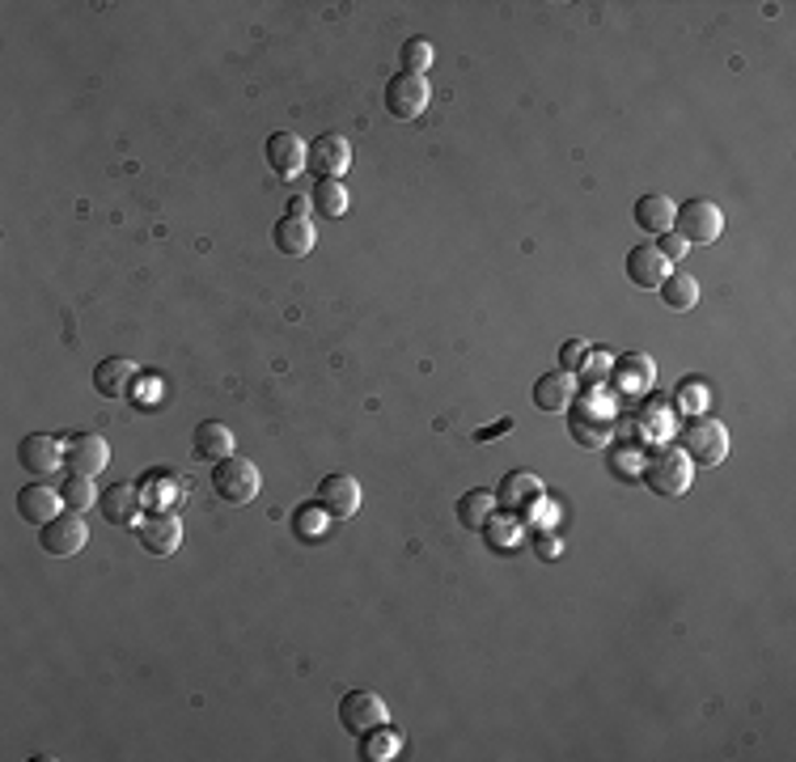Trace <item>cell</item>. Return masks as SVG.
Returning a JSON list of instances; mask_svg holds the SVG:
<instances>
[{"label": "cell", "mask_w": 796, "mask_h": 762, "mask_svg": "<svg viewBox=\"0 0 796 762\" xmlns=\"http://www.w3.org/2000/svg\"><path fill=\"white\" fill-rule=\"evenodd\" d=\"M284 213H288V217H305V213H309V199H302V195H293Z\"/></svg>", "instance_id": "cell-39"}, {"label": "cell", "mask_w": 796, "mask_h": 762, "mask_svg": "<svg viewBox=\"0 0 796 762\" xmlns=\"http://www.w3.org/2000/svg\"><path fill=\"white\" fill-rule=\"evenodd\" d=\"M495 513V496L492 491H467L462 500H458V521L467 525V530H483Z\"/></svg>", "instance_id": "cell-27"}, {"label": "cell", "mask_w": 796, "mask_h": 762, "mask_svg": "<svg viewBox=\"0 0 796 762\" xmlns=\"http://www.w3.org/2000/svg\"><path fill=\"white\" fill-rule=\"evenodd\" d=\"M678 449L687 454L690 466H720L724 462V454H729V433H724V424L712 420V415H690L687 424H683V433H678Z\"/></svg>", "instance_id": "cell-1"}, {"label": "cell", "mask_w": 796, "mask_h": 762, "mask_svg": "<svg viewBox=\"0 0 796 762\" xmlns=\"http://www.w3.org/2000/svg\"><path fill=\"white\" fill-rule=\"evenodd\" d=\"M140 504H144V496H140L137 483H110L102 496H98V509H102V518L110 525H132L140 518Z\"/></svg>", "instance_id": "cell-21"}, {"label": "cell", "mask_w": 796, "mask_h": 762, "mask_svg": "<svg viewBox=\"0 0 796 762\" xmlns=\"http://www.w3.org/2000/svg\"><path fill=\"white\" fill-rule=\"evenodd\" d=\"M137 378L140 369L128 356H107V360L94 364V390H98L102 399H128V394L137 390Z\"/></svg>", "instance_id": "cell-13"}, {"label": "cell", "mask_w": 796, "mask_h": 762, "mask_svg": "<svg viewBox=\"0 0 796 762\" xmlns=\"http://www.w3.org/2000/svg\"><path fill=\"white\" fill-rule=\"evenodd\" d=\"M137 538L149 555L165 559V555H174L178 543H183V521H178V513H170V509H162V513H149V518L137 521Z\"/></svg>", "instance_id": "cell-9"}, {"label": "cell", "mask_w": 796, "mask_h": 762, "mask_svg": "<svg viewBox=\"0 0 796 762\" xmlns=\"http://www.w3.org/2000/svg\"><path fill=\"white\" fill-rule=\"evenodd\" d=\"M573 440H577L580 449H606L610 445V424H606L602 415H593V411H585V415H573Z\"/></svg>", "instance_id": "cell-26"}, {"label": "cell", "mask_w": 796, "mask_h": 762, "mask_svg": "<svg viewBox=\"0 0 796 762\" xmlns=\"http://www.w3.org/2000/svg\"><path fill=\"white\" fill-rule=\"evenodd\" d=\"M348 165H352V144H348V137L327 132V137H318L309 144V170H314L318 178H344Z\"/></svg>", "instance_id": "cell-12"}, {"label": "cell", "mask_w": 796, "mask_h": 762, "mask_svg": "<svg viewBox=\"0 0 796 762\" xmlns=\"http://www.w3.org/2000/svg\"><path fill=\"white\" fill-rule=\"evenodd\" d=\"M690 470H695V466L687 462V454L674 445V449H653V454L644 458L640 479H644V488L648 491L674 500V496H683V491L690 488Z\"/></svg>", "instance_id": "cell-2"}, {"label": "cell", "mask_w": 796, "mask_h": 762, "mask_svg": "<svg viewBox=\"0 0 796 762\" xmlns=\"http://www.w3.org/2000/svg\"><path fill=\"white\" fill-rule=\"evenodd\" d=\"M314 208L323 213V217H344L348 213V190L339 178H318L314 183Z\"/></svg>", "instance_id": "cell-28"}, {"label": "cell", "mask_w": 796, "mask_h": 762, "mask_svg": "<svg viewBox=\"0 0 796 762\" xmlns=\"http://www.w3.org/2000/svg\"><path fill=\"white\" fill-rule=\"evenodd\" d=\"M543 559H555V555H559V543H555V538H543Z\"/></svg>", "instance_id": "cell-40"}, {"label": "cell", "mask_w": 796, "mask_h": 762, "mask_svg": "<svg viewBox=\"0 0 796 762\" xmlns=\"http://www.w3.org/2000/svg\"><path fill=\"white\" fill-rule=\"evenodd\" d=\"M483 534H488V543H492L495 551H500V546L517 543V530H513V525H500V521H495V513H492V521L483 525Z\"/></svg>", "instance_id": "cell-36"}, {"label": "cell", "mask_w": 796, "mask_h": 762, "mask_svg": "<svg viewBox=\"0 0 796 762\" xmlns=\"http://www.w3.org/2000/svg\"><path fill=\"white\" fill-rule=\"evenodd\" d=\"M433 102V85L428 77H419V73H399V77H390L385 85V110L394 115V119H415V115H424Z\"/></svg>", "instance_id": "cell-5"}, {"label": "cell", "mask_w": 796, "mask_h": 762, "mask_svg": "<svg viewBox=\"0 0 796 762\" xmlns=\"http://www.w3.org/2000/svg\"><path fill=\"white\" fill-rule=\"evenodd\" d=\"M674 199L669 195H640L635 199V208H632V217H635V225L644 229V233H665V229H674Z\"/></svg>", "instance_id": "cell-23"}, {"label": "cell", "mask_w": 796, "mask_h": 762, "mask_svg": "<svg viewBox=\"0 0 796 762\" xmlns=\"http://www.w3.org/2000/svg\"><path fill=\"white\" fill-rule=\"evenodd\" d=\"M85 543H89V525H85L81 513H59L47 525H39V546L55 559L77 555V551H85Z\"/></svg>", "instance_id": "cell-6"}, {"label": "cell", "mask_w": 796, "mask_h": 762, "mask_svg": "<svg viewBox=\"0 0 796 762\" xmlns=\"http://www.w3.org/2000/svg\"><path fill=\"white\" fill-rule=\"evenodd\" d=\"M614 381H619V390L623 394H648V385L657 381V364H653V356L644 352H628L614 360Z\"/></svg>", "instance_id": "cell-22"}, {"label": "cell", "mask_w": 796, "mask_h": 762, "mask_svg": "<svg viewBox=\"0 0 796 762\" xmlns=\"http://www.w3.org/2000/svg\"><path fill=\"white\" fill-rule=\"evenodd\" d=\"M318 504L327 509L335 521H352L360 513V504H364V491L352 475H327L323 483H318Z\"/></svg>", "instance_id": "cell-11"}, {"label": "cell", "mask_w": 796, "mask_h": 762, "mask_svg": "<svg viewBox=\"0 0 796 762\" xmlns=\"http://www.w3.org/2000/svg\"><path fill=\"white\" fill-rule=\"evenodd\" d=\"M573 399H577V378L564 373V369L543 373V378L534 381V407L547 411V415H564V411L573 407Z\"/></svg>", "instance_id": "cell-16"}, {"label": "cell", "mask_w": 796, "mask_h": 762, "mask_svg": "<svg viewBox=\"0 0 796 762\" xmlns=\"http://www.w3.org/2000/svg\"><path fill=\"white\" fill-rule=\"evenodd\" d=\"M606 462H610V470H614L619 479L635 483L640 470H644V454H640L635 445H606Z\"/></svg>", "instance_id": "cell-29"}, {"label": "cell", "mask_w": 796, "mask_h": 762, "mask_svg": "<svg viewBox=\"0 0 796 762\" xmlns=\"http://www.w3.org/2000/svg\"><path fill=\"white\" fill-rule=\"evenodd\" d=\"M628 280L635 289H661L669 280V259L661 254L657 246H632L628 254Z\"/></svg>", "instance_id": "cell-19"}, {"label": "cell", "mask_w": 796, "mask_h": 762, "mask_svg": "<svg viewBox=\"0 0 796 762\" xmlns=\"http://www.w3.org/2000/svg\"><path fill=\"white\" fill-rule=\"evenodd\" d=\"M18 462H22V470H30V475L47 479L59 466H68V445H59V440L47 433H30L22 436V445H18Z\"/></svg>", "instance_id": "cell-8"}, {"label": "cell", "mask_w": 796, "mask_h": 762, "mask_svg": "<svg viewBox=\"0 0 796 762\" xmlns=\"http://www.w3.org/2000/svg\"><path fill=\"white\" fill-rule=\"evenodd\" d=\"M399 750H403V733L385 720V725H378L373 733H364L360 737V754L369 762H390V759H399Z\"/></svg>", "instance_id": "cell-25"}, {"label": "cell", "mask_w": 796, "mask_h": 762, "mask_svg": "<svg viewBox=\"0 0 796 762\" xmlns=\"http://www.w3.org/2000/svg\"><path fill=\"white\" fill-rule=\"evenodd\" d=\"M495 504L504 509V513H525L538 496H543V479L538 475H530V470H513V475H504L500 479V488L492 491Z\"/></svg>", "instance_id": "cell-17"}, {"label": "cell", "mask_w": 796, "mask_h": 762, "mask_svg": "<svg viewBox=\"0 0 796 762\" xmlns=\"http://www.w3.org/2000/svg\"><path fill=\"white\" fill-rule=\"evenodd\" d=\"M674 407H683L687 415H704V407H708V385H704V378L683 381L678 394H674Z\"/></svg>", "instance_id": "cell-31"}, {"label": "cell", "mask_w": 796, "mask_h": 762, "mask_svg": "<svg viewBox=\"0 0 796 762\" xmlns=\"http://www.w3.org/2000/svg\"><path fill=\"white\" fill-rule=\"evenodd\" d=\"M318 518H327V509H323V504H309V509L297 513V525H302V534L309 538V543L318 538Z\"/></svg>", "instance_id": "cell-37"}, {"label": "cell", "mask_w": 796, "mask_h": 762, "mask_svg": "<svg viewBox=\"0 0 796 762\" xmlns=\"http://www.w3.org/2000/svg\"><path fill=\"white\" fill-rule=\"evenodd\" d=\"M68 445V470H77V475H102L110 462V445L102 440L98 433H77L64 440Z\"/></svg>", "instance_id": "cell-14"}, {"label": "cell", "mask_w": 796, "mask_h": 762, "mask_svg": "<svg viewBox=\"0 0 796 762\" xmlns=\"http://www.w3.org/2000/svg\"><path fill=\"white\" fill-rule=\"evenodd\" d=\"M653 246H657L669 263H674V259H683V254L690 250V246L683 242V233H678V229H665V233H661V242H653Z\"/></svg>", "instance_id": "cell-35"}, {"label": "cell", "mask_w": 796, "mask_h": 762, "mask_svg": "<svg viewBox=\"0 0 796 762\" xmlns=\"http://www.w3.org/2000/svg\"><path fill=\"white\" fill-rule=\"evenodd\" d=\"M500 433H513V420H500V424L479 428V433H475V440H492V436H500Z\"/></svg>", "instance_id": "cell-38"}, {"label": "cell", "mask_w": 796, "mask_h": 762, "mask_svg": "<svg viewBox=\"0 0 796 762\" xmlns=\"http://www.w3.org/2000/svg\"><path fill=\"white\" fill-rule=\"evenodd\" d=\"M589 348H593V344H585V339H568V344L559 348V369L577 378V369H580V364H585V356H589Z\"/></svg>", "instance_id": "cell-34"}, {"label": "cell", "mask_w": 796, "mask_h": 762, "mask_svg": "<svg viewBox=\"0 0 796 762\" xmlns=\"http://www.w3.org/2000/svg\"><path fill=\"white\" fill-rule=\"evenodd\" d=\"M674 229L683 233L687 246H712L724 233V213H720V204L695 195V199L674 208Z\"/></svg>", "instance_id": "cell-3"}, {"label": "cell", "mask_w": 796, "mask_h": 762, "mask_svg": "<svg viewBox=\"0 0 796 762\" xmlns=\"http://www.w3.org/2000/svg\"><path fill=\"white\" fill-rule=\"evenodd\" d=\"M263 157H268L275 178H297L309 165V144L297 132H272L268 144H263Z\"/></svg>", "instance_id": "cell-10"}, {"label": "cell", "mask_w": 796, "mask_h": 762, "mask_svg": "<svg viewBox=\"0 0 796 762\" xmlns=\"http://www.w3.org/2000/svg\"><path fill=\"white\" fill-rule=\"evenodd\" d=\"M59 504H64V496L52 483H26L18 491V518L26 525H47L52 518H59Z\"/></svg>", "instance_id": "cell-15"}, {"label": "cell", "mask_w": 796, "mask_h": 762, "mask_svg": "<svg viewBox=\"0 0 796 762\" xmlns=\"http://www.w3.org/2000/svg\"><path fill=\"white\" fill-rule=\"evenodd\" d=\"M263 488V479H259V466L247 462L242 454H229L225 462H217L212 470V491H217L225 504H250L254 496Z\"/></svg>", "instance_id": "cell-4"}, {"label": "cell", "mask_w": 796, "mask_h": 762, "mask_svg": "<svg viewBox=\"0 0 796 762\" xmlns=\"http://www.w3.org/2000/svg\"><path fill=\"white\" fill-rule=\"evenodd\" d=\"M233 449H238V440H233V433H229V424H220V420H204L192 436V454L199 458V462L217 466V462H225Z\"/></svg>", "instance_id": "cell-20"}, {"label": "cell", "mask_w": 796, "mask_h": 762, "mask_svg": "<svg viewBox=\"0 0 796 762\" xmlns=\"http://www.w3.org/2000/svg\"><path fill=\"white\" fill-rule=\"evenodd\" d=\"M385 720H390V711H385L382 695H373V690H348V695L339 699V725L352 737L373 733Z\"/></svg>", "instance_id": "cell-7"}, {"label": "cell", "mask_w": 796, "mask_h": 762, "mask_svg": "<svg viewBox=\"0 0 796 762\" xmlns=\"http://www.w3.org/2000/svg\"><path fill=\"white\" fill-rule=\"evenodd\" d=\"M59 496H64V504H68L73 513H85V509L94 504V483H89V475L68 470V475L59 479Z\"/></svg>", "instance_id": "cell-30"}, {"label": "cell", "mask_w": 796, "mask_h": 762, "mask_svg": "<svg viewBox=\"0 0 796 762\" xmlns=\"http://www.w3.org/2000/svg\"><path fill=\"white\" fill-rule=\"evenodd\" d=\"M577 378L585 381V385H602L606 378H610V356L598 352V348H589V356H585V364L577 369Z\"/></svg>", "instance_id": "cell-33"}, {"label": "cell", "mask_w": 796, "mask_h": 762, "mask_svg": "<svg viewBox=\"0 0 796 762\" xmlns=\"http://www.w3.org/2000/svg\"><path fill=\"white\" fill-rule=\"evenodd\" d=\"M428 68H433V43L415 34V39L403 43V73H419V77H424Z\"/></svg>", "instance_id": "cell-32"}, {"label": "cell", "mask_w": 796, "mask_h": 762, "mask_svg": "<svg viewBox=\"0 0 796 762\" xmlns=\"http://www.w3.org/2000/svg\"><path fill=\"white\" fill-rule=\"evenodd\" d=\"M272 242L280 254H288V259H305L309 250H314V242H318V233H314V220L309 217H284L275 220L272 229Z\"/></svg>", "instance_id": "cell-18"}, {"label": "cell", "mask_w": 796, "mask_h": 762, "mask_svg": "<svg viewBox=\"0 0 796 762\" xmlns=\"http://www.w3.org/2000/svg\"><path fill=\"white\" fill-rule=\"evenodd\" d=\"M661 301L674 309V314H687V309H695L699 305V280L687 272H669V280L657 289Z\"/></svg>", "instance_id": "cell-24"}]
</instances>
